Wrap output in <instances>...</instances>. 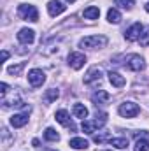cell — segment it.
Instances as JSON below:
<instances>
[{
    "mask_svg": "<svg viewBox=\"0 0 149 151\" xmlns=\"http://www.w3.org/2000/svg\"><path fill=\"white\" fill-rule=\"evenodd\" d=\"M58 95H60V91H58L56 88H51V90H47V91H46L44 99H46V102H53V100H56V99H58Z\"/></svg>",
    "mask_w": 149,
    "mask_h": 151,
    "instance_id": "24",
    "label": "cell"
},
{
    "mask_svg": "<svg viewBox=\"0 0 149 151\" xmlns=\"http://www.w3.org/2000/svg\"><path fill=\"white\" fill-rule=\"evenodd\" d=\"M81 127H82V130H84L86 134H95V130L98 128V125H97V121H95V119H93V121H88V119H84Z\"/></svg>",
    "mask_w": 149,
    "mask_h": 151,
    "instance_id": "20",
    "label": "cell"
},
{
    "mask_svg": "<svg viewBox=\"0 0 149 151\" xmlns=\"http://www.w3.org/2000/svg\"><path fill=\"white\" fill-rule=\"evenodd\" d=\"M109 142H111V146L117 148V150H125V148H128V139H126V137H116V139H111Z\"/></svg>",
    "mask_w": 149,
    "mask_h": 151,
    "instance_id": "17",
    "label": "cell"
},
{
    "mask_svg": "<svg viewBox=\"0 0 149 151\" xmlns=\"http://www.w3.org/2000/svg\"><path fill=\"white\" fill-rule=\"evenodd\" d=\"M44 81H46V74H44L40 69H32V70L28 72V83H30L34 88L42 86Z\"/></svg>",
    "mask_w": 149,
    "mask_h": 151,
    "instance_id": "5",
    "label": "cell"
},
{
    "mask_svg": "<svg viewBox=\"0 0 149 151\" xmlns=\"http://www.w3.org/2000/svg\"><path fill=\"white\" fill-rule=\"evenodd\" d=\"M86 63V56L82 55V53H70L69 55V65L72 67V69H75V70H79L82 65Z\"/></svg>",
    "mask_w": 149,
    "mask_h": 151,
    "instance_id": "9",
    "label": "cell"
},
{
    "mask_svg": "<svg viewBox=\"0 0 149 151\" xmlns=\"http://www.w3.org/2000/svg\"><path fill=\"white\" fill-rule=\"evenodd\" d=\"M114 4H116L117 7H121V9H126V11H130V9H133V5H135V0H114Z\"/></svg>",
    "mask_w": 149,
    "mask_h": 151,
    "instance_id": "22",
    "label": "cell"
},
{
    "mask_svg": "<svg viewBox=\"0 0 149 151\" xmlns=\"http://www.w3.org/2000/svg\"><path fill=\"white\" fill-rule=\"evenodd\" d=\"M70 148H74V150H86L88 148V141L82 139V137H74V139H70Z\"/></svg>",
    "mask_w": 149,
    "mask_h": 151,
    "instance_id": "16",
    "label": "cell"
},
{
    "mask_svg": "<svg viewBox=\"0 0 149 151\" xmlns=\"http://www.w3.org/2000/svg\"><path fill=\"white\" fill-rule=\"evenodd\" d=\"M107 21L109 23H114V25H117L121 21V14H119L117 9H109L107 11Z\"/></svg>",
    "mask_w": 149,
    "mask_h": 151,
    "instance_id": "18",
    "label": "cell"
},
{
    "mask_svg": "<svg viewBox=\"0 0 149 151\" xmlns=\"http://www.w3.org/2000/svg\"><path fill=\"white\" fill-rule=\"evenodd\" d=\"M109 81H111V84L112 86H116V88H123L125 84H126V81H125V77L119 74V72H109Z\"/></svg>",
    "mask_w": 149,
    "mask_h": 151,
    "instance_id": "13",
    "label": "cell"
},
{
    "mask_svg": "<svg viewBox=\"0 0 149 151\" xmlns=\"http://www.w3.org/2000/svg\"><path fill=\"white\" fill-rule=\"evenodd\" d=\"M133 150L135 151H149V142L146 141V139H137Z\"/></svg>",
    "mask_w": 149,
    "mask_h": 151,
    "instance_id": "25",
    "label": "cell"
},
{
    "mask_svg": "<svg viewBox=\"0 0 149 151\" xmlns=\"http://www.w3.org/2000/svg\"><path fill=\"white\" fill-rule=\"evenodd\" d=\"M100 79H102V69H100L98 65H93V67L86 72V76H84V83H86V84H91V83L100 81Z\"/></svg>",
    "mask_w": 149,
    "mask_h": 151,
    "instance_id": "10",
    "label": "cell"
},
{
    "mask_svg": "<svg viewBox=\"0 0 149 151\" xmlns=\"http://www.w3.org/2000/svg\"><path fill=\"white\" fill-rule=\"evenodd\" d=\"M18 14H19V18H23L27 21H39V12L35 5H32V4H21L18 7Z\"/></svg>",
    "mask_w": 149,
    "mask_h": 151,
    "instance_id": "2",
    "label": "cell"
},
{
    "mask_svg": "<svg viewBox=\"0 0 149 151\" xmlns=\"http://www.w3.org/2000/svg\"><path fill=\"white\" fill-rule=\"evenodd\" d=\"M44 151H56V150H44Z\"/></svg>",
    "mask_w": 149,
    "mask_h": 151,
    "instance_id": "33",
    "label": "cell"
},
{
    "mask_svg": "<svg viewBox=\"0 0 149 151\" xmlns=\"http://www.w3.org/2000/svg\"><path fill=\"white\" fill-rule=\"evenodd\" d=\"M65 9H67V5L63 2H60V0H49L47 2V12L53 18L58 16V14H62V12H65Z\"/></svg>",
    "mask_w": 149,
    "mask_h": 151,
    "instance_id": "8",
    "label": "cell"
},
{
    "mask_svg": "<svg viewBox=\"0 0 149 151\" xmlns=\"http://www.w3.org/2000/svg\"><path fill=\"white\" fill-rule=\"evenodd\" d=\"M81 47H88V49H100L107 46V37L105 35H90V37L81 39L79 42Z\"/></svg>",
    "mask_w": 149,
    "mask_h": 151,
    "instance_id": "1",
    "label": "cell"
},
{
    "mask_svg": "<svg viewBox=\"0 0 149 151\" xmlns=\"http://www.w3.org/2000/svg\"><path fill=\"white\" fill-rule=\"evenodd\" d=\"M146 11H148V12H149V2H148V4H146Z\"/></svg>",
    "mask_w": 149,
    "mask_h": 151,
    "instance_id": "31",
    "label": "cell"
},
{
    "mask_svg": "<svg viewBox=\"0 0 149 151\" xmlns=\"http://www.w3.org/2000/svg\"><path fill=\"white\" fill-rule=\"evenodd\" d=\"M107 137H109V134H100V135H95V137H93V141H95L97 144H100V142H104Z\"/></svg>",
    "mask_w": 149,
    "mask_h": 151,
    "instance_id": "28",
    "label": "cell"
},
{
    "mask_svg": "<svg viewBox=\"0 0 149 151\" xmlns=\"http://www.w3.org/2000/svg\"><path fill=\"white\" fill-rule=\"evenodd\" d=\"M82 16H84L86 19H97V18L100 16V9H98V7H95V5H91V7L84 9Z\"/></svg>",
    "mask_w": 149,
    "mask_h": 151,
    "instance_id": "15",
    "label": "cell"
},
{
    "mask_svg": "<svg viewBox=\"0 0 149 151\" xmlns=\"http://www.w3.org/2000/svg\"><path fill=\"white\" fill-rule=\"evenodd\" d=\"M139 42H140V46H144V47H148L149 46V27H144L142 35H140V39H139Z\"/></svg>",
    "mask_w": 149,
    "mask_h": 151,
    "instance_id": "26",
    "label": "cell"
},
{
    "mask_svg": "<svg viewBox=\"0 0 149 151\" xmlns=\"http://www.w3.org/2000/svg\"><path fill=\"white\" fill-rule=\"evenodd\" d=\"M93 102L98 106V104H107L109 100H111V95L107 93V91H104V90H98L97 93H93Z\"/></svg>",
    "mask_w": 149,
    "mask_h": 151,
    "instance_id": "14",
    "label": "cell"
},
{
    "mask_svg": "<svg viewBox=\"0 0 149 151\" xmlns=\"http://www.w3.org/2000/svg\"><path fill=\"white\" fill-rule=\"evenodd\" d=\"M72 113H74L75 118H81V119H84V118L88 116V109H86L82 104H74V109H72Z\"/></svg>",
    "mask_w": 149,
    "mask_h": 151,
    "instance_id": "19",
    "label": "cell"
},
{
    "mask_svg": "<svg viewBox=\"0 0 149 151\" xmlns=\"http://www.w3.org/2000/svg\"><path fill=\"white\" fill-rule=\"evenodd\" d=\"M7 58H9V53H7V51H2V60H4V62H5V60H7Z\"/></svg>",
    "mask_w": 149,
    "mask_h": 151,
    "instance_id": "29",
    "label": "cell"
},
{
    "mask_svg": "<svg viewBox=\"0 0 149 151\" xmlns=\"http://www.w3.org/2000/svg\"><path fill=\"white\" fill-rule=\"evenodd\" d=\"M28 123V114L27 113H21V114H14L11 118V125L14 128H19V127H25Z\"/></svg>",
    "mask_w": 149,
    "mask_h": 151,
    "instance_id": "12",
    "label": "cell"
},
{
    "mask_svg": "<svg viewBox=\"0 0 149 151\" xmlns=\"http://www.w3.org/2000/svg\"><path fill=\"white\" fill-rule=\"evenodd\" d=\"M44 139L49 141V142H56V141H60V135H58V132H56L54 128H46V132H44Z\"/></svg>",
    "mask_w": 149,
    "mask_h": 151,
    "instance_id": "21",
    "label": "cell"
},
{
    "mask_svg": "<svg viewBox=\"0 0 149 151\" xmlns=\"http://www.w3.org/2000/svg\"><path fill=\"white\" fill-rule=\"evenodd\" d=\"M32 144H34L35 148H39V144H40V141H39V139H34V141H32Z\"/></svg>",
    "mask_w": 149,
    "mask_h": 151,
    "instance_id": "30",
    "label": "cell"
},
{
    "mask_svg": "<svg viewBox=\"0 0 149 151\" xmlns=\"http://www.w3.org/2000/svg\"><path fill=\"white\" fill-rule=\"evenodd\" d=\"M54 118H56V121H58V123H62L63 127H67V128H70L72 132H75V125L72 123L70 116H69V113H67L65 109H60V111H56Z\"/></svg>",
    "mask_w": 149,
    "mask_h": 151,
    "instance_id": "7",
    "label": "cell"
},
{
    "mask_svg": "<svg viewBox=\"0 0 149 151\" xmlns=\"http://www.w3.org/2000/svg\"><path fill=\"white\" fill-rule=\"evenodd\" d=\"M18 40H19L21 44H32V42L35 40V32L30 30V28H21V30L18 32Z\"/></svg>",
    "mask_w": 149,
    "mask_h": 151,
    "instance_id": "11",
    "label": "cell"
},
{
    "mask_svg": "<svg viewBox=\"0 0 149 151\" xmlns=\"http://www.w3.org/2000/svg\"><path fill=\"white\" fill-rule=\"evenodd\" d=\"M117 111H119V114H121L123 118H135L137 114L140 113V107H139V104H135V102H123Z\"/></svg>",
    "mask_w": 149,
    "mask_h": 151,
    "instance_id": "4",
    "label": "cell"
},
{
    "mask_svg": "<svg viewBox=\"0 0 149 151\" xmlns=\"http://www.w3.org/2000/svg\"><path fill=\"white\" fill-rule=\"evenodd\" d=\"M105 151H109V150H105Z\"/></svg>",
    "mask_w": 149,
    "mask_h": 151,
    "instance_id": "34",
    "label": "cell"
},
{
    "mask_svg": "<svg viewBox=\"0 0 149 151\" xmlns=\"http://www.w3.org/2000/svg\"><path fill=\"white\" fill-rule=\"evenodd\" d=\"M7 91H9V84H7V83H2V84H0V95H2V99H5Z\"/></svg>",
    "mask_w": 149,
    "mask_h": 151,
    "instance_id": "27",
    "label": "cell"
},
{
    "mask_svg": "<svg viewBox=\"0 0 149 151\" xmlns=\"http://www.w3.org/2000/svg\"><path fill=\"white\" fill-rule=\"evenodd\" d=\"M67 2H70V4H74V2H75V0H67Z\"/></svg>",
    "mask_w": 149,
    "mask_h": 151,
    "instance_id": "32",
    "label": "cell"
},
{
    "mask_svg": "<svg viewBox=\"0 0 149 151\" xmlns=\"http://www.w3.org/2000/svg\"><path fill=\"white\" fill-rule=\"evenodd\" d=\"M125 62H126L125 65H126L130 70H133V72H140V70L146 69V62H144V58H142L140 55H130V56H126Z\"/></svg>",
    "mask_w": 149,
    "mask_h": 151,
    "instance_id": "3",
    "label": "cell"
},
{
    "mask_svg": "<svg viewBox=\"0 0 149 151\" xmlns=\"http://www.w3.org/2000/svg\"><path fill=\"white\" fill-rule=\"evenodd\" d=\"M23 69H25V62H21V63H18V65H11V67H7V72L12 74V76H19Z\"/></svg>",
    "mask_w": 149,
    "mask_h": 151,
    "instance_id": "23",
    "label": "cell"
},
{
    "mask_svg": "<svg viewBox=\"0 0 149 151\" xmlns=\"http://www.w3.org/2000/svg\"><path fill=\"white\" fill-rule=\"evenodd\" d=\"M142 30H144V27H142L140 23H133V25L125 32V39H126V40H130V42L139 40L140 35H142Z\"/></svg>",
    "mask_w": 149,
    "mask_h": 151,
    "instance_id": "6",
    "label": "cell"
}]
</instances>
